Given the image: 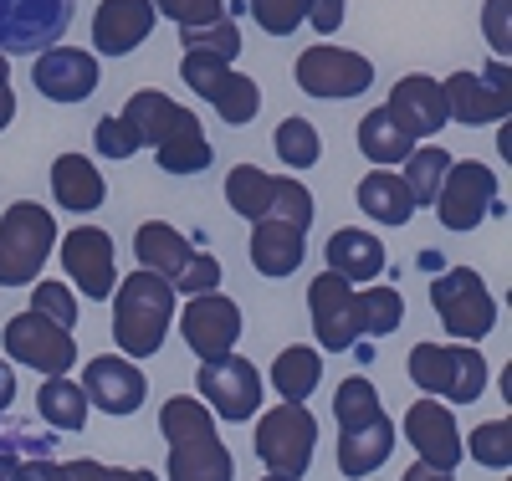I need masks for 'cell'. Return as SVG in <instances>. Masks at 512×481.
Masks as SVG:
<instances>
[{
    "mask_svg": "<svg viewBox=\"0 0 512 481\" xmlns=\"http://www.w3.org/2000/svg\"><path fill=\"white\" fill-rule=\"evenodd\" d=\"M405 481H451V471H436V466H425V461H415V466L405 471Z\"/></svg>",
    "mask_w": 512,
    "mask_h": 481,
    "instance_id": "obj_52",
    "label": "cell"
},
{
    "mask_svg": "<svg viewBox=\"0 0 512 481\" xmlns=\"http://www.w3.org/2000/svg\"><path fill=\"white\" fill-rule=\"evenodd\" d=\"M374 415H384V410H379V389H374L364 374H354V379L338 384V395H333V420H338V430H359V425H369Z\"/></svg>",
    "mask_w": 512,
    "mask_h": 481,
    "instance_id": "obj_36",
    "label": "cell"
},
{
    "mask_svg": "<svg viewBox=\"0 0 512 481\" xmlns=\"http://www.w3.org/2000/svg\"><path fill=\"white\" fill-rule=\"evenodd\" d=\"M262 481H282V476H262Z\"/></svg>",
    "mask_w": 512,
    "mask_h": 481,
    "instance_id": "obj_57",
    "label": "cell"
},
{
    "mask_svg": "<svg viewBox=\"0 0 512 481\" xmlns=\"http://www.w3.org/2000/svg\"><path fill=\"white\" fill-rule=\"evenodd\" d=\"M441 93H446V113H451L461 128L497 123V118H507V108H512V98L492 93L477 72H451V77L441 82Z\"/></svg>",
    "mask_w": 512,
    "mask_h": 481,
    "instance_id": "obj_24",
    "label": "cell"
},
{
    "mask_svg": "<svg viewBox=\"0 0 512 481\" xmlns=\"http://www.w3.org/2000/svg\"><path fill=\"white\" fill-rule=\"evenodd\" d=\"M410 379L446 405H472L487 389V359L466 343H415Z\"/></svg>",
    "mask_w": 512,
    "mask_h": 481,
    "instance_id": "obj_4",
    "label": "cell"
},
{
    "mask_svg": "<svg viewBox=\"0 0 512 481\" xmlns=\"http://www.w3.org/2000/svg\"><path fill=\"white\" fill-rule=\"evenodd\" d=\"M466 451H472V461L487 466V471H507L512 466V420L502 415V420L477 425L472 435H466Z\"/></svg>",
    "mask_w": 512,
    "mask_h": 481,
    "instance_id": "obj_37",
    "label": "cell"
},
{
    "mask_svg": "<svg viewBox=\"0 0 512 481\" xmlns=\"http://www.w3.org/2000/svg\"><path fill=\"white\" fill-rule=\"evenodd\" d=\"M251 16L267 36H292L308 16V0H251Z\"/></svg>",
    "mask_w": 512,
    "mask_h": 481,
    "instance_id": "obj_41",
    "label": "cell"
},
{
    "mask_svg": "<svg viewBox=\"0 0 512 481\" xmlns=\"http://www.w3.org/2000/svg\"><path fill=\"white\" fill-rule=\"evenodd\" d=\"M128 128H134V139H139V149L149 144H159L164 134H169V128H175L180 118H185V108L175 103V98H164V93H154V87H144V93H134V98H128L123 103V113H118Z\"/></svg>",
    "mask_w": 512,
    "mask_h": 481,
    "instance_id": "obj_29",
    "label": "cell"
},
{
    "mask_svg": "<svg viewBox=\"0 0 512 481\" xmlns=\"http://www.w3.org/2000/svg\"><path fill=\"white\" fill-rule=\"evenodd\" d=\"M175 323V287L159 272H128L113 287V338L123 359H154Z\"/></svg>",
    "mask_w": 512,
    "mask_h": 481,
    "instance_id": "obj_2",
    "label": "cell"
},
{
    "mask_svg": "<svg viewBox=\"0 0 512 481\" xmlns=\"http://www.w3.org/2000/svg\"><path fill=\"white\" fill-rule=\"evenodd\" d=\"M369 82H374L369 57L328 47V41H318V47H308L303 57H297V87H303L308 98H328V103L359 98V93H369Z\"/></svg>",
    "mask_w": 512,
    "mask_h": 481,
    "instance_id": "obj_11",
    "label": "cell"
},
{
    "mask_svg": "<svg viewBox=\"0 0 512 481\" xmlns=\"http://www.w3.org/2000/svg\"><path fill=\"white\" fill-rule=\"evenodd\" d=\"M154 0H103L93 16V52L103 57H128L134 47H144L154 31Z\"/></svg>",
    "mask_w": 512,
    "mask_h": 481,
    "instance_id": "obj_20",
    "label": "cell"
},
{
    "mask_svg": "<svg viewBox=\"0 0 512 481\" xmlns=\"http://www.w3.org/2000/svg\"><path fill=\"white\" fill-rule=\"evenodd\" d=\"M11 481H62V466L52 456H36V461H16Z\"/></svg>",
    "mask_w": 512,
    "mask_h": 481,
    "instance_id": "obj_48",
    "label": "cell"
},
{
    "mask_svg": "<svg viewBox=\"0 0 512 481\" xmlns=\"http://www.w3.org/2000/svg\"><path fill=\"white\" fill-rule=\"evenodd\" d=\"M272 149H277V159H282V164H292V169H313V164L323 159V139H318V128H313L308 118H297V113L277 123Z\"/></svg>",
    "mask_w": 512,
    "mask_h": 481,
    "instance_id": "obj_35",
    "label": "cell"
},
{
    "mask_svg": "<svg viewBox=\"0 0 512 481\" xmlns=\"http://www.w3.org/2000/svg\"><path fill=\"white\" fill-rule=\"evenodd\" d=\"M272 180L277 174L256 169V164H236L226 174V205L241 215V221H262V215L272 210Z\"/></svg>",
    "mask_w": 512,
    "mask_h": 481,
    "instance_id": "obj_33",
    "label": "cell"
},
{
    "mask_svg": "<svg viewBox=\"0 0 512 481\" xmlns=\"http://www.w3.org/2000/svg\"><path fill=\"white\" fill-rule=\"evenodd\" d=\"M36 415L52 430H82L88 425V395H82V384H72L67 374H47L36 389Z\"/></svg>",
    "mask_w": 512,
    "mask_h": 481,
    "instance_id": "obj_30",
    "label": "cell"
},
{
    "mask_svg": "<svg viewBox=\"0 0 512 481\" xmlns=\"http://www.w3.org/2000/svg\"><path fill=\"white\" fill-rule=\"evenodd\" d=\"M57 246V221L47 205L16 200L0 215V287H31Z\"/></svg>",
    "mask_w": 512,
    "mask_h": 481,
    "instance_id": "obj_3",
    "label": "cell"
},
{
    "mask_svg": "<svg viewBox=\"0 0 512 481\" xmlns=\"http://www.w3.org/2000/svg\"><path fill=\"white\" fill-rule=\"evenodd\" d=\"M82 395H88V405H98L103 415H134L149 395V379H144V369H134V359L98 354L82 369Z\"/></svg>",
    "mask_w": 512,
    "mask_h": 481,
    "instance_id": "obj_16",
    "label": "cell"
},
{
    "mask_svg": "<svg viewBox=\"0 0 512 481\" xmlns=\"http://www.w3.org/2000/svg\"><path fill=\"white\" fill-rule=\"evenodd\" d=\"M313 195H308V185H297V180H272V210L267 215H277V221H287V226H297V231H308L313 226Z\"/></svg>",
    "mask_w": 512,
    "mask_h": 481,
    "instance_id": "obj_40",
    "label": "cell"
},
{
    "mask_svg": "<svg viewBox=\"0 0 512 481\" xmlns=\"http://www.w3.org/2000/svg\"><path fill=\"white\" fill-rule=\"evenodd\" d=\"M436 215H441V226L446 231H477L487 215H502L497 205V174L477 159H451L446 169V180L436 190Z\"/></svg>",
    "mask_w": 512,
    "mask_h": 481,
    "instance_id": "obj_8",
    "label": "cell"
},
{
    "mask_svg": "<svg viewBox=\"0 0 512 481\" xmlns=\"http://www.w3.org/2000/svg\"><path fill=\"white\" fill-rule=\"evenodd\" d=\"M113 481H159V476L144 471V466H134V471H113Z\"/></svg>",
    "mask_w": 512,
    "mask_h": 481,
    "instance_id": "obj_54",
    "label": "cell"
},
{
    "mask_svg": "<svg viewBox=\"0 0 512 481\" xmlns=\"http://www.w3.org/2000/svg\"><path fill=\"white\" fill-rule=\"evenodd\" d=\"M154 11H164L175 26H205L226 16V0H154Z\"/></svg>",
    "mask_w": 512,
    "mask_h": 481,
    "instance_id": "obj_44",
    "label": "cell"
},
{
    "mask_svg": "<svg viewBox=\"0 0 512 481\" xmlns=\"http://www.w3.org/2000/svg\"><path fill=\"white\" fill-rule=\"evenodd\" d=\"M31 313L52 318L57 328H77V297H72V287L36 282V287H31Z\"/></svg>",
    "mask_w": 512,
    "mask_h": 481,
    "instance_id": "obj_42",
    "label": "cell"
},
{
    "mask_svg": "<svg viewBox=\"0 0 512 481\" xmlns=\"http://www.w3.org/2000/svg\"><path fill=\"white\" fill-rule=\"evenodd\" d=\"M118 466H103V461H67L62 466V481H113Z\"/></svg>",
    "mask_w": 512,
    "mask_h": 481,
    "instance_id": "obj_49",
    "label": "cell"
},
{
    "mask_svg": "<svg viewBox=\"0 0 512 481\" xmlns=\"http://www.w3.org/2000/svg\"><path fill=\"white\" fill-rule=\"evenodd\" d=\"M180 47L185 52H210V57H221V62H236L241 52V31L236 21H205V26H180Z\"/></svg>",
    "mask_w": 512,
    "mask_h": 481,
    "instance_id": "obj_38",
    "label": "cell"
},
{
    "mask_svg": "<svg viewBox=\"0 0 512 481\" xmlns=\"http://www.w3.org/2000/svg\"><path fill=\"white\" fill-rule=\"evenodd\" d=\"M313 446H318V425L303 405H282V410L256 415V456H262L267 476L303 481L313 466Z\"/></svg>",
    "mask_w": 512,
    "mask_h": 481,
    "instance_id": "obj_5",
    "label": "cell"
},
{
    "mask_svg": "<svg viewBox=\"0 0 512 481\" xmlns=\"http://www.w3.org/2000/svg\"><path fill=\"white\" fill-rule=\"evenodd\" d=\"M175 292H185V297H195V292H216L221 287V261L210 256V251H195L190 261H185V272L169 282Z\"/></svg>",
    "mask_w": 512,
    "mask_h": 481,
    "instance_id": "obj_43",
    "label": "cell"
},
{
    "mask_svg": "<svg viewBox=\"0 0 512 481\" xmlns=\"http://www.w3.org/2000/svg\"><path fill=\"white\" fill-rule=\"evenodd\" d=\"M308 308H313L318 343L328 348V354H349V348L364 338L359 292H354V282H344L338 272H323V277L308 282Z\"/></svg>",
    "mask_w": 512,
    "mask_h": 481,
    "instance_id": "obj_12",
    "label": "cell"
},
{
    "mask_svg": "<svg viewBox=\"0 0 512 481\" xmlns=\"http://www.w3.org/2000/svg\"><path fill=\"white\" fill-rule=\"evenodd\" d=\"M77 0H0V52L26 57L47 52L67 36Z\"/></svg>",
    "mask_w": 512,
    "mask_h": 481,
    "instance_id": "obj_9",
    "label": "cell"
},
{
    "mask_svg": "<svg viewBox=\"0 0 512 481\" xmlns=\"http://www.w3.org/2000/svg\"><path fill=\"white\" fill-rule=\"evenodd\" d=\"M354 195H359V210L379 226H405L415 215V200H410V190H405V180L395 169H369Z\"/></svg>",
    "mask_w": 512,
    "mask_h": 481,
    "instance_id": "obj_26",
    "label": "cell"
},
{
    "mask_svg": "<svg viewBox=\"0 0 512 481\" xmlns=\"http://www.w3.org/2000/svg\"><path fill=\"white\" fill-rule=\"evenodd\" d=\"M98 154H103V159H134V154H139L134 128H128L123 118H103V123H98Z\"/></svg>",
    "mask_w": 512,
    "mask_h": 481,
    "instance_id": "obj_46",
    "label": "cell"
},
{
    "mask_svg": "<svg viewBox=\"0 0 512 481\" xmlns=\"http://www.w3.org/2000/svg\"><path fill=\"white\" fill-rule=\"evenodd\" d=\"M52 195L62 210H77V215H88L103 205L108 185H103V174L88 154H57L52 159Z\"/></svg>",
    "mask_w": 512,
    "mask_h": 481,
    "instance_id": "obj_25",
    "label": "cell"
},
{
    "mask_svg": "<svg viewBox=\"0 0 512 481\" xmlns=\"http://www.w3.org/2000/svg\"><path fill=\"white\" fill-rule=\"evenodd\" d=\"M180 82H190V93H195V98L216 103L221 123H231V128L251 123L256 108H262V87H256V77L231 72V62L210 57V52H185V62H180Z\"/></svg>",
    "mask_w": 512,
    "mask_h": 481,
    "instance_id": "obj_7",
    "label": "cell"
},
{
    "mask_svg": "<svg viewBox=\"0 0 512 481\" xmlns=\"http://www.w3.org/2000/svg\"><path fill=\"white\" fill-rule=\"evenodd\" d=\"M446 169H451V154L446 149H410L405 154V190H410V200L415 205H436V190H441V180H446Z\"/></svg>",
    "mask_w": 512,
    "mask_h": 481,
    "instance_id": "obj_34",
    "label": "cell"
},
{
    "mask_svg": "<svg viewBox=\"0 0 512 481\" xmlns=\"http://www.w3.org/2000/svg\"><path fill=\"white\" fill-rule=\"evenodd\" d=\"M159 430L169 441V481H231L236 461L216 435L200 395H169L159 410Z\"/></svg>",
    "mask_w": 512,
    "mask_h": 481,
    "instance_id": "obj_1",
    "label": "cell"
},
{
    "mask_svg": "<svg viewBox=\"0 0 512 481\" xmlns=\"http://www.w3.org/2000/svg\"><path fill=\"white\" fill-rule=\"evenodd\" d=\"M359 313H364V333L369 338H390L405 318V302L395 287H364L359 292Z\"/></svg>",
    "mask_w": 512,
    "mask_h": 481,
    "instance_id": "obj_39",
    "label": "cell"
},
{
    "mask_svg": "<svg viewBox=\"0 0 512 481\" xmlns=\"http://www.w3.org/2000/svg\"><path fill=\"white\" fill-rule=\"evenodd\" d=\"M482 82L492 87V93H502V98H512V67H507L502 57H492V62H487V72H482Z\"/></svg>",
    "mask_w": 512,
    "mask_h": 481,
    "instance_id": "obj_50",
    "label": "cell"
},
{
    "mask_svg": "<svg viewBox=\"0 0 512 481\" xmlns=\"http://www.w3.org/2000/svg\"><path fill=\"white\" fill-rule=\"evenodd\" d=\"M318 379H323V359H318V348H303V343L282 348L277 364H272V384H277V395L287 405H303L318 389Z\"/></svg>",
    "mask_w": 512,
    "mask_h": 481,
    "instance_id": "obj_32",
    "label": "cell"
},
{
    "mask_svg": "<svg viewBox=\"0 0 512 481\" xmlns=\"http://www.w3.org/2000/svg\"><path fill=\"white\" fill-rule=\"evenodd\" d=\"M410 149H415V139H410L384 108H374V113L359 118V154H364L369 164H379V169H384V164H405Z\"/></svg>",
    "mask_w": 512,
    "mask_h": 481,
    "instance_id": "obj_31",
    "label": "cell"
},
{
    "mask_svg": "<svg viewBox=\"0 0 512 481\" xmlns=\"http://www.w3.org/2000/svg\"><path fill=\"white\" fill-rule=\"evenodd\" d=\"M180 338H185L190 354H200V364L221 359L241 338V308L226 292H195L180 313Z\"/></svg>",
    "mask_w": 512,
    "mask_h": 481,
    "instance_id": "obj_14",
    "label": "cell"
},
{
    "mask_svg": "<svg viewBox=\"0 0 512 481\" xmlns=\"http://www.w3.org/2000/svg\"><path fill=\"white\" fill-rule=\"evenodd\" d=\"M328 272H338L344 282H379L384 241L374 231H359V226H338L328 236Z\"/></svg>",
    "mask_w": 512,
    "mask_h": 481,
    "instance_id": "obj_23",
    "label": "cell"
},
{
    "mask_svg": "<svg viewBox=\"0 0 512 481\" xmlns=\"http://www.w3.org/2000/svg\"><path fill=\"white\" fill-rule=\"evenodd\" d=\"M11 77V67H6V52H0V82H6Z\"/></svg>",
    "mask_w": 512,
    "mask_h": 481,
    "instance_id": "obj_56",
    "label": "cell"
},
{
    "mask_svg": "<svg viewBox=\"0 0 512 481\" xmlns=\"http://www.w3.org/2000/svg\"><path fill=\"white\" fill-rule=\"evenodd\" d=\"M431 308H436L441 328L451 338H461V343H477V338H487L497 328V302H492L482 272H472V267L441 272L431 282Z\"/></svg>",
    "mask_w": 512,
    "mask_h": 481,
    "instance_id": "obj_6",
    "label": "cell"
},
{
    "mask_svg": "<svg viewBox=\"0 0 512 481\" xmlns=\"http://www.w3.org/2000/svg\"><path fill=\"white\" fill-rule=\"evenodd\" d=\"M134 251H139V267L144 272H159L164 282H175L185 272V261L195 256V246L169 226V221H144L139 236H134Z\"/></svg>",
    "mask_w": 512,
    "mask_h": 481,
    "instance_id": "obj_27",
    "label": "cell"
},
{
    "mask_svg": "<svg viewBox=\"0 0 512 481\" xmlns=\"http://www.w3.org/2000/svg\"><path fill=\"white\" fill-rule=\"evenodd\" d=\"M11 471H16V456H11L6 446H0V481H11Z\"/></svg>",
    "mask_w": 512,
    "mask_h": 481,
    "instance_id": "obj_55",
    "label": "cell"
},
{
    "mask_svg": "<svg viewBox=\"0 0 512 481\" xmlns=\"http://www.w3.org/2000/svg\"><path fill=\"white\" fill-rule=\"evenodd\" d=\"M390 451H395V425H390V415H374L369 425H359V430H338V471L344 476H354V481H364L369 471H379L384 461H390Z\"/></svg>",
    "mask_w": 512,
    "mask_h": 481,
    "instance_id": "obj_22",
    "label": "cell"
},
{
    "mask_svg": "<svg viewBox=\"0 0 512 481\" xmlns=\"http://www.w3.org/2000/svg\"><path fill=\"white\" fill-rule=\"evenodd\" d=\"M344 11H349L344 0H308V16H303V21H308L318 36H333L338 26H344Z\"/></svg>",
    "mask_w": 512,
    "mask_h": 481,
    "instance_id": "obj_47",
    "label": "cell"
},
{
    "mask_svg": "<svg viewBox=\"0 0 512 481\" xmlns=\"http://www.w3.org/2000/svg\"><path fill=\"white\" fill-rule=\"evenodd\" d=\"M195 389H200L205 410H216L221 420L241 425V420H251L256 410H262V389H267V384H262V374H256L251 359L221 354V359H205V364H200Z\"/></svg>",
    "mask_w": 512,
    "mask_h": 481,
    "instance_id": "obj_10",
    "label": "cell"
},
{
    "mask_svg": "<svg viewBox=\"0 0 512 481\" xmlns=\"http://www.w3.org/2000/svg\"><path fill=\"white\" fill-rule=\"evenodd\" d=\"M16 118V93H11V82H0V128H11Z\"/></svg>",
    "mask_w": 512,
    "mask_h": 481,
    "instance_id": "obj_53",
    "label": "cell"
},
{
    "mask_svg": "<svg viewBox=\"0 0 512 481\" xmlns=\"http://www.w3.org/2000/svg\"><path fill=\"white\" fill-rule=\"evenodd\" d=\"M405 435L425 466H436V471L461 466V430H456V415L446 410V400H415L405 410Z\"/></svg>",
    "mask_w": 512,
    "mask_h": 481,
    "instance_id": "obj_18",
    "label": "cell"
},
{
    "mask_svg": "<svg viewBox=\"0 0 512 481\" xmlns=\"http://www.w3.org/2000/svg\"><path fill=\"white\" fill-rule=\"evenodd\" d=\"M31 82H36V93L52 98V103H82V98H93V87L103 77H98V57L93 52H82V47H47L36 57Z\"/></svg>",
    "mask_w": 512,
    "mask_h": 481,
    "instance_id": "obj_17",
    "label": "cell"
},
{
    "mask_svg": "<svg viewBox=\"0 0 512 481\" xmlns=\"http://www.w3.org/2000/svg\"><path fill=\"white\" fill-rule=\"evenodd\" d=\"M62 272L72 277V287L82 297H113L118 287V261H113V236L98 231V226H77L62 236Z\"/></svg>",
    "mask_w": 512,
    "mask_h": 481,
    "instance_id": "obj_15",
    "label": "cell"
},
{
    "mask_svg": "<svg viewBox=\"0 0 512 481\" xmlns=\"http://www.w3.org/2000/svg\"><path fill=\"white\" fill-rule=\"evenodd\" d=\"M384 113H390L410 139H431V134H441V128L451 123L441 82H436V77H425V72L400 77V82H395V93H390V103H384Z\"/></svg>",
    "mask_w": 512,
    "mask_h": 481,
    "instance_id": "obj_19",
    "label": "cell"
},
{
    "mask_svg": "<svg viewBox=\"0 0 512 481\" xmlns=\"http://www.w3.org/2000/svg\"><path fill=\"white\" fill-rule=\"evenodd\" d=\"M154 159H159L164 174H200V169L210 164V139H205V128H200V118H195L190 108H185V118L154 144Z\"/></svg>",
    "mask_w": 512,
    "mask_h": 481,
    "instance_id": "obj_28",
    "label": "cell"
},
{
    "mask_svg": "<svg viewBox=\"0 0 512 481\" xmlns=\"http://www.w3.org/2000/svg\"><path fill=\"white\" fill-rule=\"evenodd\" d=\"M6 354L26 369H41V374H67L77 364V343H72V328H57L52 318L41 313H16L0 333Z\"/></svg>",
    "mask_w": 512,
    "mask_h": 481,
    "instance_id": "obj_13",
    "label": "cell"
},
{
    "mask_svg": "<svg viewBox=\"0 0 512 481\" xmlns=\"http://www.w3.org/2000/svg\"><path fill=\"white\" fill-rule=\"evenodd\" d=\"M246 256H251V267L262 277H292L297 267H303V256H308V231L277 221V215H262V221H251Z\"/></svg>",
    "mask_w": 512,
    "mask_h": 481,
    "instance_id": "obj_21",
    "label": "cell"
},
{
    "mask_svg": "<svg viewBox=\"0 0 512 481\" xmlns=\"http://www.w3.org/2000/svg\"><path fill=\"white\" fill-rule=\"evenodd\" d=\"M482 31L492 41V57H512V0H487L482 6Z\"/></svg>",
    "mask_w": 512,
    "mask_h": 481,
    "instance_id": "obj_45",
    "label": "cell"
},
{
    "mask_svg": "<svg viewBox=\"0 0 512 481\" xmlns=\"http://www.w3.org/2000/svg\"><path fill=\"white\" fill-rule=\"evenodd\" d=\"M11 400H16V369H11V364H0V415L11 410Z\"/></svg>",
    "mask_w": 512,
    "mask_h": 481,
    "instance_id": "obj_51",
    "label": "cell"
}]
</instances>
